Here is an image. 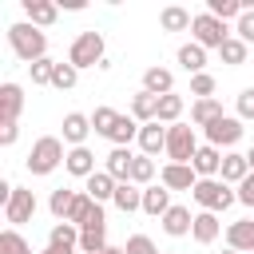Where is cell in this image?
<instances>
[{
	"label": "cell",
	"mask_w": 254,
	"mask_h": 254,
	"mask_svg": "<svg viewBox=\"0 0 254 254\" xmlns=\"http://www.w3.org/2000/svg\"><path fill=\"white\" fill-rule=\"evenodd\" d=\"M190 167H194V175H198V179H218V171H222V151H218V147H210V143H202V147L194 151Z\"/></svg>",
	"instance_id": "cell-11"
},
{
	"label": "cell",
	"mask_w": 254,
	"mask_h": 254,
	"mask_svg": "<svg viewBox=\"0 0 254 254\" xmlns=\"http://www.w3.org/2000/svg\"><path fill=\"white\" fill-rule=\"evenodd\" d=\"M139 151L151 159V155H159V151H167V127L155 119V123H143L139 127Z\"/></svg>",
	"instance_id": "cell-14"
},
{
	"label": "cell",
	"mask_w": 254,
	"mask_h": 254,
	"mask_svg": "<svg viewBox=\"0 0 254 254\" xmlns=\"http://www.w3.org/2000/svg\"><path fill=\"white\" fill-rule=\"evenodd\" d=\"M28 71H32V83H36V87H44V83L52 87V71H56V60H36Z\"/></svg>",
	"instance_id": "cell-42"
},
{
	"label": "cell",
	"mask_w": 254,
	"mask_h": 254,
	"mask_svg": "<svg viewBox=\"0 0 254 254\" xmlns=\"http://www.w3.org/2000/svg\"><path fill=\"white\" fill-rule=\"evenodd\" d=\"M79 250L83 254H103L107 250V218H103V206H95L91 218L79 226Z\"/></svg>",
	"instance_id": "cell-7"
},
{
	"label": "cell",
	"mask_w": 254,
	"mask_h": 254,
	"mask_svg": "<svg viewBox=\"0 0 254 254\" xmlns=\"http://www.w3.org/2000/svg\"><path fill=\"white\" fill-rule=\"evenodd\" d=\"M87 131H91V115H83V111H67V115H64V143L83 147Z\"/></svg>",
	"instance_id": "cell-17"
},
{
	"label": "cell",
	"mask_w": 254,
	"mask_h": 254,
	"mask_svg": "<svg viewBox=\"0 0 254 254\" xmlns=\"http://www.w3.org/2000/svg\"><path fill=\"white\" fill-rule=\"evenodd\" d=\"M246 163H250V171H254V147H250V151H246Z\"/></svg>",
	"instance_id": "cell-50"
},
{
	"label": "cell",
	"mask_w": 254,
	"mask_h": 254,
	"mask_svg": "<svg viewBox=\"0 0 254 254\" xmlns=\"http://www.w3.org/2000/svg\"><path fill=\"white\" fill-rule=\"evenodd\" d=\"M0 111H4L0 123H16L20 119V111H24V87L20 83H4L0 87Z\"/></svg>",
	"instance_id": "cell-16"
},
{
	"label": "cell",
	"mask_w": 254,
	"mask_h": 254,
	"mask_svg": "<svg viewBox=\"0 0 254 254\" xmlns=\"http://www.w3.org/2000/svg\"><path fill=\"white\" fill-rule=\"evenodd\" d=\"M20 135V123H0V147H12Z\"/></svg>",
	"instance_id": "cell-47"
},
{
	"label": "cell",
	"mask_w": 254,
	"mask_h": 254,
	"mask_svg": "<svg viewBox=\"0 0 254 254\" xmlns=\"http://www.w3.org/2000/svg\"><path fill=\"white\" fill-rule=\"evenodd\" d=\"M24 16H28V24H36V28H52L56 16H60V8H56L52 0H24Z\"/></svg>",
	"instance_id": "cell-19"
},
{
	"label": "cell",
	"mask_w": 254,
	"mask_h": 254,
	"mask_svg": "<svg viewBox=\"0 0 254 254\" xmlns=\"http://www.w3.org/2000/svg\"><path fill=\"white\" fill-rule=\"evenodd\" d=\"M234 32H238V40H242V44H254V8L238 16V28H234Z\"/></svg>",
	"instance_id": "cell-44"
},
{
	"label": "cell",
	"mask_w": 254,
	"mask_h": 254,
	"mask_svg": "<svg viewBox=\"0 0 254 254\" xmlns=\"http://www.w3.org/2000/svg\"><path fill=\"white\" fill-rule=\"evenodd\" d=\"M238 119H254V87L238 91Z\"/></svg>",
	"instance_id": "cell-45"
},
{
	"label": "cell",
	"mask_w": 254,
	"mask_h": 254,
	"mask_svg": "<svg viewBox=\"0 0 254 254\" xmlns=\"http://www.w3.org/2000/svg\"><path fill=\"white\" fill-rule=\"evenodd\" d=\"M159 24H163V32H187V28L194 24V16H190L183 4H167V8L159 12Z\"/></svg>",
	"instance_id": "cell-26"
},
{
	"label": "cell",
	"mask_w": 254,
	"mask_h": 254,
	"mask_svg": "<svg viewBox=\"0 0 254 254\" xmlns=\"http://www.w3.org/2000/svg\"><path fill=\"white\" fill-rule=\"evenodd\" d=\"M40 254H75V250H67V246H52V242H48Z\"/></svg>",
	"instance_id": "cell-48"
},
{
	"label": "cell",
	"mask_w": 254,
	"mask_h": 254,
	"mask_svg": "<svg viewBox=\"0 0 254 254\" xmlns=\"http://www.w3.org/2000/svg\"><path fill=\"white\" fill-rule=\"evenodd\" d=\"M75 194H79V190H67V187L52 190V198H48V210H52V218H56V222H67V214H71V202H75Z\"/></svg>",
	"instance_id": "cell-31"
},
{
	"label": "cell",
	"mask_w": 254,
	"mask_h": 254,
	"mask_svg": "<svg viewBox=\"0 0 254 254\" xmlns=\"http://www.w3.org/2000/svg\"><path fill=\"white\" fill-rule=\"evenodd\" d=\"M32 214H36V194H32V190H24V187H16V190H12V198H8V206H4V222L16 230V226L32 222Z\"/></svg>",
	"instance_id": "cell-9"
},
{
	"label": "cell",
	"mask_w": 254,
	"mask_h": 254,
	"mask_svg": "<svg viewBox=\"0 0 254 254\" xmlns=\"http://www.w3.org/2000/svg\"><path fill=\"white\" fill-rule=\"evenodd\" d=\"M190 95H194V99H214V75H210V71L190 75Z\"/></svg>",
	"instance_id": "cell-41"
},
{
	"label": "cell",
	"mask_w": 254,
	"mask_h": 254,
	"mask_svg": "<svg viewBox=\"0 0 254 254\" xmlns=\"http://www.w3.org/2000/svg\"><path fill=\"white\" fill-rule=\"evenodd\" d=\"M139 127H143V123H139V119H135V115H119V119H115V127H111V135H107V139H111V143H115V147H127V143H131V139H139Z\"/></svg>",
	"instance_id": "cell-30"
},
{
	"label": "cell",
	"mask_w": 254,
	"mask_h": 254,
	"mask_svg": "<svg viewBox=\"0 0 254 254\" xmlns=\"http://www.w3.org/2000/svg\"><path fill=\"white\" fill-rule=\"evenodd\" d=\"M190 36H194V44H202V48H214V52H222V44L230 40L226 24H222L218 16H210V12H198V16H194V24H190Z\"/></svg>",
	"instance_id": "cell-5"
},
{
	"label": "cell",
	"mask_w": 254,
	"mask_h": 254,
	"mask_svg": "<svg viewBox=\"0 0 254 254\" xmlns=\"http://www.w3.org/2000/svg\"><path fill=\"white\" fill-rule=\"evenodd\" d=\"M111 202H115L123 214H131V210H143V187H135V183H119Z\"/></svg>",
	"instance_id": "cell-28"
},
{
	"label": "cell",
	"mask_w": 254,
	"mask_h": 254,
	"mask_svg": "<svg viewBox=\"0 0 254 254\" xmlns=\"http://www.w3.org/2000/svg\"><path fill=\"white\" fill-rule=\"evenodd\" d=\"M8 44H12V52L32 67L36 60H48V36H44V28H36V24H28V20H20V24H12L8 28Z\"/></svg>",
	"instance_id": "cell-1"
},
{
	"label": "cell",
	"mask_w": 254,
	"mask_h": 254,
	"mask_svg": "<svg viewBox=\"0 0 254 254\" xmlns=\"http://www.w3.org/2000/svg\"><path fill=\"white\" fill-rule=\"evenodd\" d=\"M246 52H250V44H242L238 36H230V40L222 44V52H218V56H222V64H230V67H242V64H246Z\"/></svg>",
	"instance_id": "cell-36"
},
{
	"label": "cell",
	"mask_w": 254,
	"mask_h": 254,
	"mask_svg": "<svg viewBox=\"0 0 254 254\" xmlns=\"http://www.w3.org/2000/svg\"><path fill=\"white\" fill-rule=\"evenodd\" d=\"M222 254H238V250H230V246H226V250H222Z\"/></svg>",
	"instance_id": "cell-51"
},
{
	"label": "cell",
	"mask_w": 254,
	"mask_h": 254,
	"mask_svg": "<svg viewBox=\"0 0 254 254\" xmlns=\"http://www.w3.org/2000/svg\"><path fill=\"white\" fill-rule=\"evenodd\" d=\"M171 206H175V202H171V190H167L163 183H159V187H143V214L163 218Z\"/></svg>",
	"instance_id": "cell-23"
},
{
	"label": "cell",
	"mask_w": 254,
	"mask_h": 254,
	"mask_svg": "<svg viewBox=\"0 0 254 254\" xmlns=\"http://www.w3.org/2000/svg\"><path fill=\"white\" fill-rule=\"evenodd\" d=\"M190 194H194V202H198L202 210H210V214H218V210H226L230 202H238V190H230L222 179H198Z\"/></svg>",
	"instance_id": "cell-3"
},
{
	"label": "cell",
	"mask_w": 254,
	"mask_h": 254,
	"mask_svg": "<svg viewBox=\"0 0 254 254\" xmlns=\"http://www.w3.org/2000/svg\"><path fill=\"white\" fill-rule=\"evenodd\" d=\"M103 254H127V250H123V246H107Z\"/></svg>",
	"instance_id": "cell-49"
},
{
	"label": "cell",
	"mask_w": 254,
	"mask_h": 254,
	"mask_svg": "<svg viewBox=\"0 0 254 254\" xmlns=\"http://www.w3.org/2000/svg\"><path fill=\"white\" fill-rule=\"evenodd\" d=\"M48 242H52V246H67V250H75V246H79V226H71V222H56L52 234H48Z\"/></svg>",
	"instance_id": "cell-35"
},
{
	"label": "cell",
	"mask_w": 254,
	"mask_h": 254,
	"mask_svg": "<svg viewBox=\"0 0 254 254\" xmlns=\"http://www.w3.org/2000/svg\"><path fill=\"white\" fill-rule=\"evenodd\" d=\"M115 119H119V111H115V107H95V111H91V131L107 139V135H111V127H115Z\"/></svg>",
	"instance_id": "cell-38"
},
{
	"label": "cell",
	"mask_w": 254,
	"mask_h": 254,
	"mask_svg": "<svg viewBox=\"0 0 254 254\" xmlns=\"http://www.w3.org/2000/svg\"><path fill=\"white\" fill-rule=\"evenodd\" d=\"M123 250H127V254H163V250H159V246H155V242H151L147 234H131Z\"/></svg>",
	"instance_id": "cell-43"
},
{
	"label": "cell",
	"mask_w": 254,
	"mask_h": 254,
	"mask_svg": "<svg viewBox=\"0 0 254 254\" xmlns=\"http://www.w3.org/2000/svg\"><path fill=\"white\" fill-rule=\"evenodd\" d=\"M71 67H99L103 64V32H79L67 52Z\"/></svg>",
	"instance_id": "cell-4"
},
{
	"label": "cell",
	"mask_w": 254,
	"mask_h": 254,
	"mask_svg": "<svg viewBox=\"0 0 254 254\" xmlns=\"http://www.w3.org/2000/svg\"><path fill=\"white\" fill-rule=\"evenodd\" d=\"M143 91H151V95H171L175 91V75L167 71V67H147L143 71Z\"/></svg>",
	"instance_id": "cell-24"
},
{
	"label": "cell",
	"mask_w": 254,
	"mask_h": 254,
	"mask_svg": "<svg viewBox=\"0 0 254 254\" xmlns=\"http://www.w3.org/2000/svg\"><path fill=\"white\" fill-rule=\"evenodd\" d=\"M179 115H183V95H175V91H171V95H163V99H159V115H155V119H159V123H167V127H175V123H179Z\"/></svg>",
	"instance_id": "cell-33"
},
{
	"label": "cell",
	"mask_w": 254,
	"mask_h": 254,
	"mask_svg": "<svg viewBox=\"0 0 254 254\" xmlns=\"http://www.w3.org/2000/svg\"><path fill=\"white\" fill-rule=\"evenodd\" d=\"M163 254H179V250H163Z\"/></svg>",
	"instance_id": "cell-52"
},
{
	"label": "cell",
	"mask_w": 254,
	"mask_h": 254,
	"mask_svg": "<svg viewBox=\"0 0 254 254\" xmlns=\"http://www.w3.org/2000/svg\"><path fill=\"white\" fill-rule=\"evenodd\" d=\"M64 167H67V175H75V179H91V175H95V155H91L87 147H71L67 159H64Z\"/></svg>",
	"instance_id": "cell-21"
},
{
	"label": "cell",
	"mask_w": 254,
	"mask_h": 254,
	"mask_svg": "<svg viewBox=\"0 0 254 254\" xmlns=\"http://www.w3.org/2000/svg\"><path fill=\"white\" fill-rule=\"evenodd\" d=\"M83 183H87L83 190H87V194H91L99 206H103V202H111V198H115V187H119V183H115L107 171H95V175H91V179H83Z\"/></svg>",
	"instance_id": "cell-25"
},
{
	"label": "cell",
	"mask_w": 254,
	"mask_h": 254,
	"mask_svg": "<svg viewBox=\"0 0 254 254\" xmlns=\"http://www.w3.org/2000/svg\"><path fill=\"white\" fill-rule=\"evenodd\" d=\"M75 79H79V67H71V64H64V60H56L52 87H56V91H71V87H75Z\"/></svg>",
	"instance_id": "cell-37"
},
{
	"label": "cell",
	"mask_w": 254,
	"mask_h": 254,
	"mask_svg": "<svg viewBox=\"0 0 254 254\" xmlns=\"http://www.w3.org/2000/svg\"><path fill=\"white\" fill-rule=\"evenodd\" d=\"M246 175H250V163H246V155H238V151H226V155H222V171H218V179H222L226 187H230V183L238 187Z\"/></svg>",
	"instance_id": "cell-22"
},
{
	"label": "cell",
	"mask_w": 254,
	"mask_h": 254,
	"mask_svg": "<svg viewBox=\"0 0 254 254\" xmlns=\"http://www.w3.org/2000/svg\"><path fill=\"white\" fill-rule=\"evenodd\" d=\"M131 163H135L131 147H111V155H107L103 171H107V175H111L115 183H131Z\"/></svg>",
	"instance_id": "cell-15"
},
{
	"label": "cell",
	"mask_w": 254,
	"mask_h": 254,
	"mask_svg": "<svg viewBox=\"0 0 254 254\" xmlns=\"http://www.w3.org/2000/svg\"><path fill=\"white\" fill-rule=\"evenodd\" d=\"M179 67H183L187 75H202V71H206V48L194 44V40L183 44V48H179Z\"/></svg>",
	"instance_id": "cell-20"
},
{
	"label": "cell",
	"mask_w": 254,
	"mask_h": 254,
	"mask_svg": "<svg viewBox=\"0 0 254 254\" xmlns=\"http://www.w3.org/2000/svg\"><path fill=\"white\" fill-rule=\"evenodd\" d=\"M0 254H32V246L20 238V230H12V226H8V230L0 234Z\"/></svg>",
	"instance_id": "cell-40"
},
{
	"label": "cell",
	"mask_w": 254,
	"mask_h": 254,
	"mask_svg": "<svg viewBox=\"0 0 254 254\" xmlns=\"http://www.w3.org/2000/svg\"><path fill=\"white\" fill-rule=\"evenodd\" d=\"M194 151H198V139H194V127H190V123L167 127V159H171V163H190Z\"/></svg>",
	"instance_id": "cell-6"
},
{
	"label": "cell",
	"mask_w": 254,
	"mask_h": 254,
	"mask_svg": "<svg viewBox=\"0 0 254 254\" xmlns=\"http://www.w3.org/2000/svg\"><path fill=\"white\" fill-rule=\"evenodd\" d=\"M206 12L226 24V20H238V16L246 12V4H242V0H206Z\"/></svg>",
	"instance_id": "cell-32"
},
{
	"label": "cell",
	"mask_w": 254,
	"mask_h": 254,
	"mask_svg": "<svg viewBox=\"0 0 254 254\" xmlns=\"http://www.w3.org/2000/svg\"><path fill=\"white\" fill-rule=\"evenodd\" d=\"M202 131H206V143L222 151V147H234V143L242 139V119H238V115H218V119L206 123Z\"/></svg>",
	"instance_id": "cell-8"
},
{
	"label": "cell",
	"mask_w": 254,
	"mask_h": 254,
	"mask_svg": "<svg viewBox=\"0 0 254 254\" xmlns=\"http://www.w3.org/2000/svg\"><path fill=\"white\" fill-rule=\"evenodd\" d=\"M159 183H163L167 190H194L198 175H194L190 163H167V167L159 171Z\"/></svg>",
	"instance_id": "cell-10"
},
{
	"label": "cell",
	"mask_w": 254,
	"mask_h": 254,
	"mask_svg": "<svg viewBox=\"0 0 254 254\" xmlns=\"http://www.w3.org/2000/svg\"><path fill=\"white\" fill-rule=\"evenodd\" d=\"M95 206H99V202H95L87 190H79V194H75V202H71V214H67V222H71V226H83V222L91 218V210H95Z\"/></svg>",
	"instance_id": "cell-34"
},
{
	"label": "cell",
	"mask_w": 254,
	"mask_h": 254,
	"mask_svg": "<svg viewBox=\"0 0 254 254\" xmlns=\"http://www.w3.org/2000/svg\"><path fill=\"white\" fill-rule=\"evenodd\" d=\"M64 159H67L64 139L44 135V139H36V143H32V151H28V171H32V175H52Z\"/></svg>",
	"instance_id": "cell-2"
},
{
	"label": "cell",
	"mask_w": 254,
	"mask_h": 254,
	"mask_svg": "<svg viewBox=\"0 0 254 254\" xmlns=\"http://www.w3.org/2000/svg\"><path fill=\"white\" fill-rule=\"evenodd\" d=\"M218 234H222V222H218V214H210V210H198V214H194V230H190V238H194L198 246H210Z\"/></svg>",
	"instance_id": "cell-18"
},
{
	"label": "cell",
	"mask_w": 254,
	"mask_h": 254,
	"mask_svg": "<svg viewBox=\"0 0 254 254\" xmlns=\"http://www.w3.org/2000/svg\"><path fill=\"white\" fill-rule=\"evenodd\" d=\"M131 115H135L139 123H155V115H159V95L135 91V95H131Z\"/></svg>",
	"instance_id": "cell-27"
},
{
	"label": "cell",
	"mask_w": 254,
	"mask_h": 254,
	"mask_svg": "<svg viewBox=\"0 0 254 254\" xmlns=\"http://www.w3.org/2000/svg\"><path fill=\"white\" fill-rule=\"evenodd\" d=\"M159 222H163V230H167L171 238H187V234L194 230V214H190V206H179V202H175Z\"/></svg>",
	"instance_id": "cell-12"
},
{
	"label": "cell",
	"mask_w": 254,
	"mask_h": 254,
	"mask_svg": "<svg viewBox=\"0 0 254 254\" xmlns=\"http://www.w3.org/2000/svg\"><path fill=\"white\" fill-rule=\"evenodd\" d=\"M238 202H242V206H254V171L238 183Z\"/></svg>",
	"instance_id": "cell-46"
},
{
	"label": "cell",
	"mask_w": 254,
	"mask_h": 254,
	"mask_svg": "<svg viewBox=\"0 0 254 254\" xmlns=\"http://www.w3.org/2000/svg\"><path fill=\"white\" fill-rule=\"evenodd\" d=\"M226 242L238 254H254V218H238L226 226Z\"/></svg>",
	"instance_id": "cell-13"
},
{
	"label": "cell",
	"mask_w": 254,
	"mask_h": 254,
	"mask_svg": "<svg viewBox=\"0 0 254 254\" xmlns=\"http://www.w3.org/2000/svg\"><path fill=\"white\" fill-rule=\"evenodd\" d=\"M218 115H226L218 99H194V103H190V123H194V127H206V123H214Z\"/></svg>",
	"instance_id": "cell-29"
},
{
	"label": "cell",
	"mask_w": 254,
	"mask_h": 254,
	"mask_svg": "<svg viewBox=\"0 0 254 254\" xmlns=\"http://www.w3.org/2000/svg\"><path fill=\"white\" fill-rule=\"evenodd\" d=\"M151 179H155V163H151L147 155H135V163H131V183H135V187H151Z\"/></svg>",
	"instance_id": "cell-39"
}]
</instances>
